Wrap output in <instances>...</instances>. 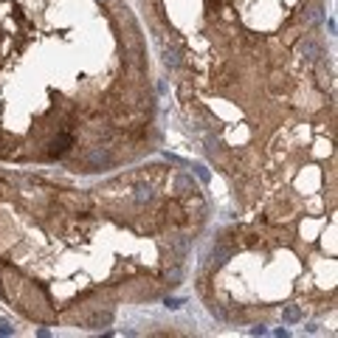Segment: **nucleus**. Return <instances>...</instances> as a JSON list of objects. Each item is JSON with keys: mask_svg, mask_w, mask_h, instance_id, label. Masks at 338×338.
I'll return each mask as SVG.
<instances>
[{"mask_svg": "<svg viewBox=\"0 0 338 338\" xmlns=\"http://www.w3.org/2000/svg\"><path fill=\"white\" fill-rule=\"evenodd\" d=\"M73 144H76V138H73L71 130H57V136H51L48 144H45V147H48V150H45V158H48V161L65 158V155L73 150Z\"/></svg>", "mask_w": 338, "mask_h": 338, "instance_id": "1", "label": "nucleus"}, {"mask_svg": "<svg viewBox=\"0 0 338 338\" xmlns=\"http://www.w3.org/2000/svg\"><path fill=\"white\" fill-rule=\"evenodd\" d=\"M82 164H85V172H99V169H110L116 164V158H113V152H110V147L96 144L85 152Z\"/></svg>", "mask_w": 338, "mask_h": 338, "instance_id": "2", "label": "nucleus"}, {"mask_svg": "<svg viewBox=\"0 0 338 338\" xmlns=\"http://www.w3.org/2000/svg\"><path fill=\"white\" fill-rule=\"evenodd\" d=\"M299 54H302L307 62H316L318 57H324V51H321V45L316 43V40H310V37H304L302 43H299Z\"/></svg>", "mask_w": 338, "mask_h": 338, "instance_id": "3", "label": "nucleus"}, {"mask_svg": "<svg viewBox=\"0 0 338 338\" xmlns=\"http://www.w3.org/2000/svg\"><path fill=\"white\" fill-rule=\"evenodd\" d=\"M164 62H166V68H178L180 62H183V59H180V51L175 48H164Z\"/></svg>", "mask_w": 338, "mask_h": 338, "instance_id": "4", "label": "nucleus"}, {"mask_svg": "<svg viewBox=\"0 0 338 338\" xmlns=\"http://www.w3.org/2000/svg\"><path fill=\"white\" fill-rule=\"evenodd\" d=\"M282 318H285V321H299V318H302V307H299V304H288V307L282 310Z\"/></svg>", "mask_w": 338, "mask_h": 338, "instance_id": "5", "label": "nucleus"}, {"mask_svg": "<svg viewBox=\"0 0 338 338\" xmlns=\"http://www.w3.org/2000/svg\"><path fill=\"white\" fill-rule=\"evenodd\" d=\"M180 304H183V302H180V299H166V307H172V310H178Z\"/></svg>", "mask_w": 338, "mask_h": 338, "instance_id": "6", "label": "nucleus"}, {"mask_svg": "<svg viewBox=\"0 0 338 338\" xmlns=\"http://www.w3.org/2000/svg\"><path fill=\"white\" fill-rule=\"evenodd\" d=\"M0 279H3V274H0ZM0 296H3V285H0Z\"/></svg>", "mask_w": 338, "mask_h": 338, "instance_id": "7", "label": "nucleus"}, {"mask_svg": "<svg viewBox=\"0 0 338 338\" xmlns=\"http://www.w3.org/2000/svg\"><path fill=\"white\" fill-rule=\"evenodd\" d=\"M0 147H3V138H0Z\"/></svg>", "mask_w": 338, "mask_h": 338, "instance_id": "8", "label": "nucleus"}]
</instances>
